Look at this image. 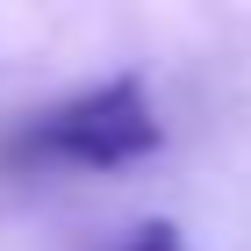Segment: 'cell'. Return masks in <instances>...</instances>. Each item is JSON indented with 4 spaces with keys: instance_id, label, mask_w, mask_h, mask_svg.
<instances>
[{
    "instance_id": "1",
    "label": "cell",
    "mask_w": 251,
    "mask_h": 251,
    "mask_svg": "<svg viewBox=\"0 0 251 251\" xmlns=\"http://www.w3.org/2000/svg\"><path fill=\"white\" fill-rule=\"evenodd\" d=\"M158 151H165V129H158V108L136 72L79 86L72 100L43 108L36 122H22L0 144L7 165H72V173H122V165H144Z\"/></svg>"
},
{
    "instance_id": "2",
    "label": "cell",
    "mask_w": 251,
    "mask_h": 251,
    "mask_svg": "<svg viewBox=\"0 0 251 251\" xmlns=\"http://www.w3.org/2000/svg\"><path fill=\"white\" fill-rule=\"evenodd\" d=\"M122 251H187V230L179 223H136Z\"/></svg>"
}]
</instances>
